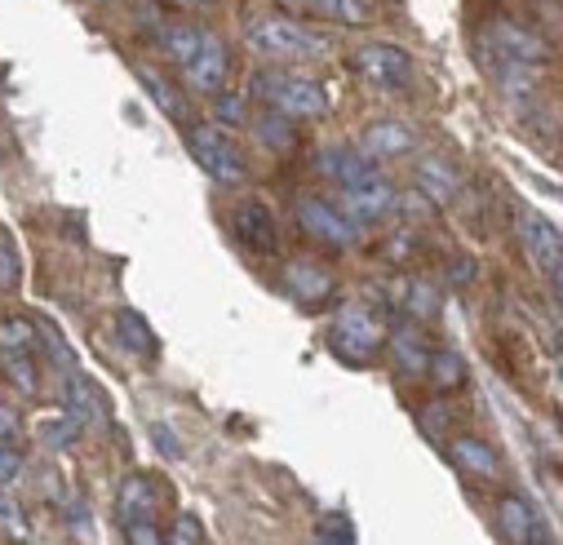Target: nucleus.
I'll return each instance as SVG.
<instances>
[{"instance_id": "f257e3e1", "label": "nucleus", "mask_w": 563, "mask_h": 545, "mask_svg": "<svg viewBox=\"0 0 563 545\" xmlns=\"http://www.w3.org/2000/svg\"><path fill=\"white\" fill-rule=\"evenodd\" d=\"M324 169L338 178L351 218L377 222V218H386L395 209V187H390V178L382 174V165L373 156H364L355 147H338V152H329Z\"/></svg>"}, {"instance_id": "f03ea898", "label": "nucleus", "mask_w": 563, "mask_h": 545, "mask_svg": "<svg viewBox=\"0 0 563 545\" xmlns=\"http://www.w3.org/2000/svg\"><path fill=\"white\" fill-rule=\"evenodd\" d=\"M253 93L279 111L289 120H316L329 111V98H324V85L311 80V76H298V71H257L253 76Z\"/></svg>"}, {"instance_id": "7ed1b4c3", "label": "nucleus", "mask_w": 563, "mask_h": 545, "mask_svg": "<svg viewBox=\"0 0 563 545\" xmlns=\"http://www.w3.org/2000/svg\"><path fill=\"white\" fill-rule=\"evenodd\" d=\"M244 41H249L253 54H262V58H279V63H289V58H324V49H329L320 32H311L307 23L285 19V14H271V19L249 23Z\"/></svg>"}, {"instance_id": "20e7f679", "label": "nucleus", "mask_w": 563, "mask_h": 545, "mask_svg": "<svg viewBox=\"0 0 563 545\" xmlns=\"http://www.w3.org/2000/svg\"><path fill=\"white\" fill-rule=\"evenodd\" d=\"M187 147H191V156H196V165L213 178V182H222V187H240L244 182V156H240V147H235V138L227 129H218V124H191L187 129Z\"/></svg>"}, {"instance_id": "39448f33", "label": "nucleus", "mask_w": 563, "mask_h": 545, "mask_svg": "<svg viewBox=\"0 0 563 545\" xmlns=\"http://www.w3.org/2000/svg\"><path fill=\"white\" fill-rule=\"evenodd\" d=\"M382 342H386V320L364 302L346 307L333 324V351L346 355V359H368Z\"/></svg>"}, {"instance_id": "423d86ee", "label": "nucleus", "mask_w": 563, "mask_h": 545, "mask_svg": "<svg viewBox=\"0 0 563 545\" xmlns=\"http://www.w3.org/2000/svg\"><path fill=\"white\" fill-rule=\"evenodd\" d=\"M351 63H355V71H360L368 85H377V89H408V80H412V58H408L399 45H386V41L355 49Z\"/></svg>"}, {"instance_id": "0eeeda50", "label": "nucleus", "mask_w": 563, "mask_h": 545, "mask_svg": "<svg viewBox=\"0 0 563 545\" xmlns=\"http://www.w3.org/2000/svg\"><path fill=\"white\" fill-rule=\"evenodd\" d=\"M298 222H302V231L316 235L320 244H338V248H346V244L360 240V222H355L351 213L333 209V204L320 200V196H311V200L298 204Z\"/></svg>"}, {"instance_id": "6e6552de", "label": "nucleus", "mask_w": 563, "mask_h": 545, "mask_svg": "<svg viewBox=\"0 0 563 545\" xmlns=\"http://www.w3.org/2000/svg\"><path fill=\"white\" fill-rule=\"evenodd\" d=\"M227 71H231V54H227V45H222L218 36L205 32V41L196 45V54L183 63V80H187V89H196V93H218V89L227 85Z\"/></svg>"}, {"instance_id": "1a4fd4ad", "label": "nucleus", "mask_w": 563, "mask_h": 545, "mask_svg": "<svg viewBox=\"0 0 563 545\" xmlns=\"http://www.w3.org/2000/svg\"><path fill=\"white\" fill-rule=\"evenodd\" d=\"M519 244H523L528 262L541 266L545 280L559 289V257H563V244H559L554 222H545L541 213H523V218H519Z\"/></svg>"}, {"instance_id": "9d476101", "label": "nucleus", "mask_w": 563, "mask_h": 545, "mask_svg": "<svg viewBox=\"0 0 563 545\" xmlns=\"http://www.w3.org/2000/svg\"><path fill=\"white\" fill-rule=\"evenodd\" d=\"M63 413H71L80 426H102L111 408H107L102 386L71 368V372H67V381H63Z\"/></svg>"}, {"instance_id": "9b49d317", "label": "nucleus", "mask_w": 563, "mask_h": 545, "mask_svg": "<svg viewBox=\"0 0 563 545\" xmlns=\"http://www.w3.org/2000/svg\"><path fill=\"white\" fill-rule=\"evenodd\" d=\"M235 235L249 253H275L279 244V226H275V213L262 204V200H249L235 209Z\"/></svg>"}, {"instance_id": "f8f14e48", "label": "nucleus", "mask_w": 563, "mask_h": 545, "mask_svg": "<svg viewBox=\"0 0 563 545\" xmlns=\"http://www.w3.org/2000/svg\"><path fill=\"white\" fill-rule=\"evenodd\" d=\"M360 152H364V156H373V160L408 156V152H417V133H412L408 124H399V120H373V124L364 129Z\"/></svg>"}, {"instance_id": "ddd939ff", "label": "nucleus", "mask_w": 563, "mask_h": 545, "mask_svg": "<svg viewBox=\"0 0 563 545\" xmlns=\"http://www.w3.org/2000/svg\"><path fill=\"white\" fill-rule=\"evenodd\" d=\"M285 285H289V293L298 302L316 307V302H324L333 293V270H324L320 262H289L285 266Z\"/></svg>"}, {"instance_id": "4468645a", "label": "nucleus", "mask_w": 563, "mask_h": 545, "mask_svg": "<svg viewBox=\"0 0 563 545\" xmlns=\"http://www.w3.org/2000/svg\"><path fill=\"white\" fill-rule=\"evenodd\" d=\"M497 527H501V536L515 541V545L545 541V532H541V523H537V510H532L523 497H501V505H497Z\"/></svg>"}, {"instance_id": "2eb2a0df", "label": "nucleus", "mask_w": 563, "mask_h": 545, "mask_svg": "<svg viewBox=\"0 0 563 545\" xmlns=\"http://www.w3.org/2000/svg\"><path fill=\"white\" fill-rule=\"evenodd\" d=\"M497 49H501V58H510V63H523V67H537V63H545L550 58V49H545V41L541 36H532V32H523V27H515V23H497Z\"/></svg>"}, {"instance_id": "dca6fc26", "label": "nucleus", "mask_w": 563, "mask_h": 545, "mask_svg": "<svg viewBox=\"0 0 563 545\" xmlns=\"http://www.w3.org/2000/svg\"><path fill=\"white\" fill-rule=\"evenodd\" d=\"M449 457H453L457 470H466V475H475V479H493V475L501 470L497 453H493L484 440H475V435H457V440L449 444Z\"/></svg>"}, {"instance_id": "f3484780", "label": "nucleus", "mask_w": 563, "mask_h": 545, "mask_svg": "<svg viewBox=\"0 0 563 545\" xmlns=\"http://www.w3.org/2000/svg\"><path fill=\"white\" fill-rule=\"evenodd\" d=\"M152 510H156V488H152V479H147V475H129V479L120 483V497H115L120 523L152 519Z\"/></svg>"}, {"instance_id": "a211bd4d", "label": "nucleus", "mask_w": 563, "mask_h": 545, "mask_svg": "<svg viewBox=\"0 0 563 545\" xmlns=\"http://www.w3.org/2000/svg\"><path fill=\"white\" fill-rule=\"evenodd\" d=\"M395 307H404L412 320H435L440 315V293L427 280H399L395 285Z\"/></svg>"}, {"instance_id": "6ab92c4d", "label": "nucleus", "mask_w": 563, "mask_h": 545, "mask_svg": "<svg viewBox=\"0 0 563 545\" xmlns=\"http://www.w3.org/2000/svg\"><path fill=\"white\" fill-rule=\"evenodd\" d=\"M417 182H421V196H431L435 204H449L457 196V187H462V178L444 160H435V156H427L417 165Z\"/></svg>"}, {"instance_id": "aec40b11", "label": "nucleus", "mask_w": 563, "mask_h": 545, "mask_svg": "<svg viewBox=\"0 0 563 545\" xmlns=\"http://www.w3.org/2000/svg\"><path fill=\"white\" fill-rule=\"evenodd\" d=\"M115 342L133 355H156V333L137 311H115Z\"/></svg>"}, {"instance_id": "412c9836", "label": "nucleus", "mask_w": 563, "mask_h": 545, "mask_svg": "<svg viewBox=\"0 0 563 545\" xmlns=\"http://www.w3.org/2000/svg\"><path fill=\"white\" fill-rule=\"evenodd\" d=\"M390 351H395V359L404 364V368H412V372H427V359H431V346H427V333L421 329H395L390 333Z\"/></svg>"}, {"instance_id": "4be33fe9", "label": "nucleus", "mask_w": 563, "mask_h": 545, "mask_svg": "<svg viewBox=\"0 0 563 545\" xmlns=\"http://www.w3.org/2000/svg\"><path fill=\"white\" fill-rule=\"evenodd\" d=\"M0 372H5L10 386L23 390V394H36V386H41L36 351H0Z\"/></svg>"}, {"instance_id": "5701e85b", "label": "nucleus", "mask_w": 563, "mask_h": 545, "mask_svg": "<svg viewBox=\"0 0 563 545\" xmlns=\"http://www.w3.org/2000/svg\"><path fill=\"white\" fill-rule=\"evenodd\" d=\"M311 5H316L324 19L342 23V27H364V23H373V0H311Z\"/></svg>"}, {"instance_id": "b1692460", "label": "nucleus", "mask_w": 563, "mask_h": 545, "mask_svg": "<svg viewBox=\"0 0 563 545\" xmlns=\"http://www.w3.org/2000/svg\"><path fill=\"white\" fill-rule=\"evenodd\" d=\"M143 85H147V93L161 102V111H165V115L187 120V102H183V93L169 85V76H161L156 67H143Z\"/></svg>"}, {"instance_id": "393cba45", "label": "nucleus", "mask_w": 563, "mask_h": 545, "mask_svg": "<svg viewBox=\"0 0 563 545\" xmlns=\"http://www.w3.org/2000/svg\"><path fill=\"white\" fill-rule=\"evenodd\" d=\"M0 351H41L36 320H0Z\"/></svg>"}, {"instance_id": "a878e982", "label": "nucleus", "mask_w": 563, "mask_h": 545, "mask_svg": "<svg viewBox=\"0 0 563 545\" xmlns=\"http://www.w3.org/2000/svg\"><path fill=\"white\" fill-rule=\"evenodd\" d=\"M161 41H165V54H169V58L183 67V63L196 54V45L205 41V32H200V27H187V23H178V27H165V32H161Z\"/></svg>"}, {"instance_id": "bb28decb", "label": "nucleus", "mask_w": 563, "mask_h": 545, "mask_svg": "<svg viewBox=\"0 0 563 545\" xmlns=\"http://www.w3.org/2000/svg\"><path fill=\"white\" fill-rule=\"evenodd\" d=\"M427 372H431V381H435L440 390H453V386L466 381V364H462V355H453V351L431 355V359H427Z\"/></svg>"}, {"instance_id": "cd10ccee", "label": "nucleus", "mask_w": 563, "mask_h": 545, "mask_svg": "<svg viewBox=\"0 0 563 545\" xmlns=\"http://www.w3.org/2000/svg\"><path fill=\"white\" fill-rule=\"evenodd\" d=\"M316 536H320V541H329V545H355V541H360L355 523H351L342 510L320 514V519H316Z\"/></svg>"}, {"instance_id": "c85d7f7f", "label": "nucleus", "mask_w": 563, "mask_h": 545, "mask_svg": "<svg viewBox=\"0 0 563 545\" xmlns=\"http://www.w3.org/2000/svg\"><path fill=\"white\" fill-rule=\"evenodd\" d=\"M76 435H80V422H76L71 413L41 422V440H45L49 448H67V444H76Z\"/></svg>"}, {"instance_id": "c756f323", "label": "nucleus", "mask_w": 563, "mask_h": 545, "mask_svg": "<svg viewBox=\"0 0 563 545\" xmlns=\"http://www.w3.org/2000/svg\"><path fill=\"white\" fill-rule=\"evenodd\" d=\"M36 329H41V346H45V355H49L63 372H71V368H76V355L67 351V342L58 337V329H49V324H36Z\"/></svg>"}, {"instance_id": "7c9ffc66", "label": "nucleus", "mask_w": 563, "mask_h": 545, "mask_svg": "<svg viewBox=\"0 0 563 545\" xmlns=\"http://www.w3.org/2000/svg\"><path fill=\"white\" fill-rule=\"evenodd\" d=\"M169 541L174 545H200L205 541V523L196 514H178V523L169 527Z\"/></svg>"}, {"instance_id": "2f4dec72", "label": "nucleus", "mask_w": 563, "mask_h": 545, "mask_svg": "<svg viewBox=\"0 0 563 545\" xmlns=\"http://www.w3.org/2000/svg\"><path fill=\"white\" fill-rule=\"evenodd\" d=\"M124 536H129L133 545H161L156 519H133V523H124Z\"/></svg>"}, {"instance_id": "473e14b6", "label": "nucleus", "mask_w": 563, "mask_h": 545, "mask_svg": "<svg viewBox=\"0 0 563 545\" xmlns=\"http://www.w3.org/2000/svg\"><path fill=\"white\" fill-rule=\"evenodd\" d=\"M19 475H23V453L14 444H5L0 448V488H10Z\"/></svg>"}, {"instance_id": "72a5a7b5", "label": "nucleus", "mask_w": 563, "mask_h": 545, "mask_svg": "<svg viewBox=\"0 0 563 545\" xmlns=\"http://www.w3.org/2000/svg\"><path fill=\"white\" fill-rule=\"evenodd\" d=\"M0 285H5V289L19 285V262H14V248L5 240H0Z\"/></svg>"}, {"instance_id": "f704fd0d", "label": "nucleus", "mask_w": 563, "mask_h": 545, "mask_svg": "<svg viewBox=\"0 0 563 545\" xmlns=\"http://www.w3.org/2000/svg\"><path fill=\"white\" fill-rule=\"evenodd\" d=\"M152 444H156L165 457H178V453H183V444L174 440V431H169L165 422H156V426H152Z\"/></svg>"}, {"instance_id": "c9c22d12", "label": "nucleus", "mask_w": 563, "mask_h": 545, "mask_svg": "<svg viewBox=\"0 0 563 545\" xmlns=\"http://www.w3.org/2000/svg\"><path fill=\"white\" fill-rule=\"evenodd\" d=\"M449 280H453V285H471V280H475V257H466V253L453 257V262H449Z\"/></svg>"}, {"instance_id": "e433bc0d", "label": "nucleus", "mask_w": 563, "mask_h": 545, "mask_svg": "<svg viewBox=\"0 0 563 545\" xmlns=\"http://www.w3.org/2000/svg\"><path fill=\"white\" fill-rule=\"evenodd\" d=\"M213 115H222L227 124H240V120H244V102H240V98H218V102H213Z\"/></svg>"}, {"instance_id": "4c0bfd02", "label": "nucleus", "mask_w": 563, "mask_h": 545, "mask_svg": "<svg viewBox=\"0 0 563 545\" xmlns=\"http://www.w3.org/2000/svg\"><path fill=\"white\" fill-rule=\"evenodd\" d=\"M0 523H5L14 536H23V519H19V510H14V501H10V497H0Z\"/></svg>"}, {"instance_id": "58836bf2", "label": "nucleus", "mask_w": 563, "mask_h": 545, "mask_svg": "<svg viewBox=\"0 0 563 545\" xmlns=\"http://www.w3.org/2000/svg\"><path fill=\"white\" fill-rule=\"evenodd\" d=\"M262 133H266L271 143H294V133H289V129H279V124H275V115H266V120H262Z\"/></svg>"}, {"instance_id": "ea45409f", "label": "nucleus", "mask_w": 563, "mask_h": 545, "mask_svg": "<svg viewBox=\"0 0 563 545\" xmlns=\"http://www.w3.org/2000/svg\"><path fill=\"white\" fill-rule=\"evenodd\" d=\"M187 5H205V0H187Z\"/></svg>"}]
</instances>
